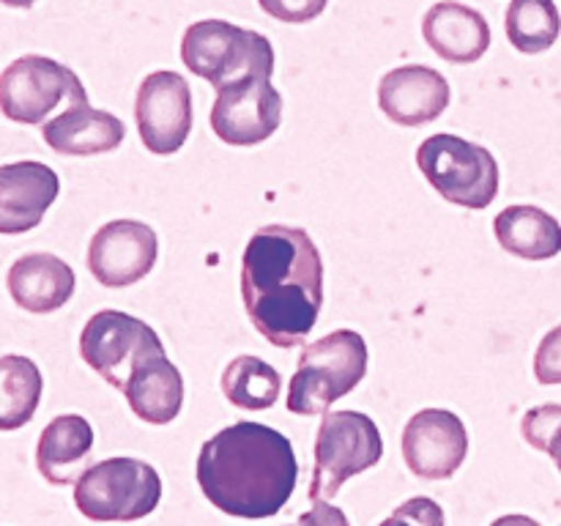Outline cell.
Instances as JSON below:
<instances>
[{
  "instance_id": "6da1fadb",
  "label": "cell",
  "mask_w": 561,
  "mask_h": 526,
  "mask_svg": "<svg viewBox=\"0 0 561 526\" xmlns=\"http://www.w3.org/2000/svg\"><path fill=\"white\" fill-rule=\"evenodd\" d=\"M241 301L272 345L305 343L323 307V258L305 228L266 225L252 233L241 261Z\"/></svg>"
},
{
  "instance_id": "7a4b0ae2",
  "label": "cell",
  "mask_w": 561,
  "mask_h": 526,
  "mask_svg": "<svg viewBox=\"0 0 561 526\" xmlns=\"http://www.w3.org/2000/svg\"><path fill=\"white\" fill-rule=\"evenodd\" d=\"M299 480L294 444L261 422H236L208 438L197 458V482L208 502L236 518H272Z\"/></svg>"
},
{
  "instance_id": "3957f363",
  "label": "cell",
  "mask_w": 561,
  "mask_h": 526,
  "mask_svg": "<svg viewBox=\"0 0 561 526\" xmlns=\"http://www.w3.org/2000/svg\"><path fill=\"white\" fill-rule=\"evenodd\" d=\"M370 365V351L365 338L354 329H337L316 343L305 345L294 378L288 387V411L301 416L327 414L359 387Z\"/></svg>"
},
{
  "instance_id": "277c9868",
  "label": "cell",
  "mask_w": 561,
  "mask_h": 526,
  "mask_svg": "<svg viewBox=\"0 0 561 526\" xmlns=\"http://www.w3.org/2000/svg\"><path fill=\"white\" fill-rule=\"evenodd\" d=\"M181 60L214 88L252 75H274V47L257 31L228 20H201L181 38Z\"/></svg>"
},
{
  "instance_id": "5b68a950",
  "label": "cell",
  "mask_w": 561,
  "mask_h": 526,
  "mask_svg": "<svg viewBox=\"0 0 561 526\" xmlns=\"http://www.w3.org/2000/svg\"><path fill=\"white\" fill-rule=\"evenodd\" d=\"M416 164L427 184L463 208H488L499 195L502 173L485 146L458 135H433L416 148Z\"/></svg>"
},
{
  "instance_id": "8992f818",
  "label": "cell",
  "mask_w": 561,
  "mask_h": 526,
  "mask_svg": "<svg viewBox=\"0 0 561 526\" xmlns=\"http://www.w3.org/2000/svg\"><path fill=\"white\" fill-rule=\"evenodd\" d=\"M162 480L137 458H107L82 471L75 482V504L91 521H140L157 510Z\"/></svg>"
},
{
  "instance_id": "52a82bcc",
  "label": "cell",
  "mask_w": 561,
  "mask_h": 526,
  "mask_svg": "<svg viewBox=\"0 0 561 526\" xmlns=\"http://www.w3.org/2000/svg\"><path fill=\"white\" fill-rule=\"evenodd\" d=\"M381 458L383 438L370 416L362 411H327L316 438L310 502H329L351 477L373 469Z\"/></svg>"
},
{
  "instance_id": "ba28073f",
  "label": "cell",
  "mask_w": 561,
  "mask_h": 526,
  "mask_svg": "<svg viewBox=\"0 0 561 526\" xmlns=\"http://www.w3.org/2000/svg\"><path fill=\"white\" fill-rule=\"evenodd\" d=\"M85 102L80 77L47 55H22L0 75V113L14 124L42 126L58 110L64 113Z\"/></svg>"
},
{
  "instance_id": "9c48e42d",
  "label": "cell",
  "mask_w": 561,
  "mask_h": 526,
  "mask_svg": "<svg viewBox=\"0 0 561 526\" xmlns=\"http://www.w3.org/2000/svg\"><path fill=\"white\" fill-rule=\"evenodd\" d=\"M162 351V340L146 321L121 310L96 312L80 334V356L85 365L115 389L126 387L142 359Z\"/></svg>"
},
{
  "instance_id": "30bf717a",
  "label": "cell",
  "mask_w": 561,
  "mask_h": 526,
  "mask_svg": "<svg viewBox=\"0 0 561 526\" xmlns=\"http://www.w3.org/2000/svg\"><path fill=\"white\" fill-rule=\"evenodd\" d=\"M283 124V96L272 77L252 75L219 88L211 107V129L228 146H257Z\"/></svg>"
},
{
  "instance_id": "8fae6325",
  "label": "cell",
  "mask_w": 561,
  "mask_h": 526,
  "mask_svg": "<svg viewBox=\"0 0 561 526\" xmlns=\"http://www.w3.org/2000/svg\"><path fill=\"white\" fill-rule=\"evenodd\" d=\"M135 121L142 146L157 157L181 151L192 132V91L179 71H151L137 88Z\"/></svg>"
},
{
  "instance_id": "7c38bea8",
  "label": "cell",
  "mask_w": 561,
  "mask_h": 526,
  "mask_svg": "<svg viewBox=\"0 0 561 526\" xmlns=\"http://www.w3.org/2000/svg\"><path fill=\"white\" fill-rule=\"evenodd\" d=\"M159 255L151 225L137 219H113L93 233L88 244V268L104 288H126L146 277Z\"/></svg>"
},
{
  "instance_id": "4fadbf2b",
  "label": "cell",
  "mask_w": 561,
  "mask_h": 526,
  "mask_svg": "<svg viewBox=\"0 0 561 526\" xmlns=\"http://www.w3.org/2000/svg\"><path fill=\"white\" fill-rule=\"evenodd\" d=\"M469 455V433L463 420L447 409H425L409 420L403 431L405 466L420 480H449Z\"/></svg>"
},
{
  "instance_id": "5bb4252c",
  "label": "cell",
  "mask_w": 561,
  "mask_h": 526,
  "mask_svg": "<svg viewBox=\"0 0 561 526\" xmlns=\"http://www.w3.org/2000/svg\"><path fill=\"white\" fill-rule=\"evenodd\" d=\"M453 88L442 71L409 64L387 71L378 82V107L398 126H425L442 118Z\"/></svg>"
},
{
  "instance_id": "9a60e30c",
  "label": "cell",
  "mask_w": 561,
  "mask_h": 526,
  "mask_svg": "<svg viewBox=\"0 0 561 526\" xmlns=\"http://www.w3.org/2000/svg\"><path fill=\"white\" fill-rule=\"evenodd\" d=\"M58 192L60 179L49 164L33 159L0 164V233L16 236L38 228Z\"/></svg>"
},
{
  "instance_id": "2e32d148",
  "label": "cell",
  "mask_w": 561,
  "mask_h": 526,
  "mask_svg": "<svg viewBox=\"0 0 561 526\" xmlns=\"http://www.w3.org/2000/svg\"><path fill=\"white\" fill-rule=\"evenodd\" d=\"M422 36L438 58L458 66L477 64L491 47V25L485 16L458 0L431 5L422 20Z\"/></svg>"
},
{
  "instance_id": "e0dca14e",
  "label": "cell",
  "mask_w": 561,
  "mask_h": 526,
  "mask_svg": "<svg viewBox=\"0 0 561 526\" xmlns=\"http://www.w3.org/2000/svg\"><path fill=\"white\" fill-rule=\"evenodd\" d=\"M9 294L16 307L27 312H55L75 296V268L53 252H27L9 268Z\"/></svg>"
},
{
  "instance_id": "ac0fdd59",
  "label": "cell",
  "mask_w": 561,
  "mask_h": 526,
  "mask_svg": "<svg viewBox=\"0 0 561 526\" xmlns=\"http://www.w3.org/2000/svg\"><path fill=\"white\" fill-rule=\"evenodd\" d=\"M126 126L118 115L96 110L91 104H75L47 124H42V137L55 153L64 157H96L110 153L124 142Z\"/></svg>"
},
{
  "instance_id": "d6986e66",
  "label": "cell",
  "mask_w": 561,
  "mask_h": 526,
  "mask_svg": "<svg viewBox=\"0 0 561 526\" xmlns=\"http://www.w3.org/2000/svg\"><path fill=\"white\" fill-rule=\"evenodd\" d=\"M124 395L129 409L142 422L168 425L181 414V405H184V376L162 351L135 367Z\"/></svg>"
},
{
  "instance_id": "ffe728a7",
  "label": "cell",
  "mask_w": 561,
  "mask_h": 526,
  "mask_svg": "<svg viewBox=\"0 0 561 526\" xmlns=\"http://www.w3.org/2000/svg\"><path fill=\"white\" fill-rule=\"evenodd\" d=\"M93 449V427L80 414H60L38 436L36 466L49 485H69L82 474Z\"/></svg>"
},
{
  "instance_id": "44dd1931",
  "label": "cell",
  "mask_w": 561,
  "mask_h": 526,
  "mask_svg": "<svg viewBox=\"0 0 561 526\" xmlns=\"http://www.w3.org/2000/svg\"><path fill=\"white\" fill-rule=\"evenodd\" d=\"M502 250L524 261H548L561 252V225L540 206H507L493 219Z\"/></svg>"
},
{
  "instance_id": "7402d4cb",
  "label": "cell",
  "mask_w": 561,
  "mask_h": 526,
  "mask_svg": "<svg viewBox=\"0 0 561 526\" xmlns=\"http://www.w3.org/2000/svg\"><path fill=\"white\" fill-rule=\"evenodd\" d=\"M44 378L33 359L20 354L0 356V431H20L42 403Z\"/></svg>"
},
{
  "instance_id": "603a6c76",
  "label": "cell",
  "mask_w": 561,
  "mask_h": 526,
  "mask_svg": "<svg viewBox=\"0 0 561 526\" xmlns=\"http://www.w3.org/2000/svg\"><path fill=\"white\" fill-rule=\"evenodd\" d=\"M283 392V378L268 362L257 356L241 354L225 367L222 373V395L244 411L272 409Z\"/></svg>"
},
{
  "instance_id": "cb8c5ba5",
  "label": "cell",
  "mask_w": 561,
  "mask_h": 526,
  "mask_svg": "<svg viewBox=\"0 0 561 526\" xmlns=\"http://www.w3.org/2000/svg\"><path fill=\"white\" fill-rule=\"evenodd\" d=\"M507 38L518 53L537 55L557 44L561 14L553 0H510Z\"/></svg>"
},
{
  "instance_id": "d4e9b609",
  "label": "cell",
  "mask_w": 561,
  "mask_h": 526,
  "mask_svg": "<svg viewBox=\"0 0 561 526\" xmlns=\"http://www.w3.org/2000/svg\"><path fill=\"white\" fill-rule=\"evenodd\" d=\"M520 433H524L526 444L540 453L551 455L557 469L561 471V405L546 403L535 405L526 411L524 422H520Z\"/></svg>"
},
{
  "instance_id": "484cf974",
  "label": "cell",
  "mask_w": 561,
  "mask_h": 526,
  "mask_svg": "<svg viewBox=\"0 0 561 526\" xmlns=\"http://www.w3.org/2000/svg\"><path fill=\"white\" fill-rule=\"evenodd\" d=\"M272 20L288 22V25H305L318 20L327 11L329 0H257Z\"/></svg>"
},
{
  "instance_id": "4316f807",
  "label": "cell",
  "mask_w": 561,
  "mask_h": 526,
  "mask_svg": "<svg viewBox=\"0 0 561 526\" xmlns=\"http://www.w3.org/2000/svg\"><path fill=\"white\" fill-rule=\"evenodd\" d=\"M535 376L546 387L561 384V323L542 338L535 354Z\"/></svg>"
},
{
  "instance_id": "83f0119b",
  "label": "cell",
  "mask_w": 561,
  "mask_h": 526,
  "mask_svg": "<svg viewBox=\"0 0 561 526\" xmlns=\"http://www.w3.org/2000/svg\"><path fill=\"white\" fill-rule=\"evenodd\" d=\"M392 518L394 521L414 518V521H422V524H444L442 507H438L436 502H431V499H411V502H405Z\"/></svg>"
},
{
  "instance_id": "f1b7e54d",
  "label": "cell",
  "mask_w": 561,
  "mask_h": 526,
  "mask_svg": "<svg viewBox=\"0 0 561 526\" xmlns=\"http://www.w3.org/2000/svg\"><path fill=\"white\" fill-rule=\"evenodd\" d=\"M3 5H11V9H31L36 0H0Z\"/></svg>"
}]
</instances>
